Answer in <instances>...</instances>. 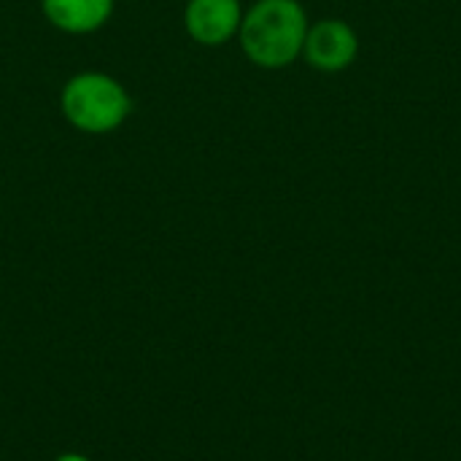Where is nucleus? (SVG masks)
Masks as SVG:
<instances>
[{
  "label": "nucleus",
  "instance_id": "7ed1b4c3",
  "mask_svg": "<svg viewBox=\"0 0 461 461\" xmlns=\"http://www.w3.org/2000/svg\"><path fill=\"white\" fill-rule=\"evenodd\" d=\"M243 22V11L238 0H186L184 27L192 41L203 46L227 43Z\"/></svg>",
  "mask_w": 461,
  "mask_h": 461
},
{
  "label": "nucleus",
  "instance_id": "20e7f679",
  "mask_svg": "<svg viewBox=\"0 0 461 461\" xmlns=\"http://www.w3.org/2000/svg\"><path fill=\"white\" fill-rule=\"evenodd\" d=\"M359 49L357 32L340 19H324L308 27L303 51L308 62L319 70H343L354 62Z\"/></svg>",
  "mask_w": 461,
  "mask_h": 461
},
{
  "label": "nucleus",
  "instance_id": "f257e3e1",
  "mask_svg": "<svg viewBox=\"0 0 461 461\" xmlns=\"http://www.w3.org/2000/svg\"><path fill=\"white\" fill-rule=\"evenodd\" d=\"M240 46L259 68H286L305 43L308 19L297 0H259L240 22Z\"/></svg>",
  "mask_w": 461,
  "mask_h": 461
},
{
  "label": "nucleus",
  "instance_id": "f03ea898",
  "mask_svg": "<svg viewBox=\"0 0 461 461\" xmlns=\"http://www.w3.org/2000/svg\"><path fill=\"white\" fill-rule=\"evenodd\" d=\"M59 108L68 124H73L78 132L105 135L127 122L132 100L113 76L86 70L68 78L59 95Z\"/></svg>",
  "mask_w": 461,
  "mask_h": 461
},
{
  "label": "nucleus",
  "instance_id": "423d86ee",
  "mask_svg": "<svg viewBox=\"0 0 461 461\" xmlns=\"http://www.w3.org/2000/svg\"><path fill=\"white\" fill-rule=\"evenodd\" d=\"M54 461H89L86 456H81V454H62V456H57Z\"/></svg>",
  "mask_w": 461,
  "mask_h": 461
},
{
  "label": "nucleus",
  "instance_id": "39448f33",
  "mask_svg": "<svg viewBox=\"0 0 461 461\" xmlns=\"http://www.w3.org/2000/svg\"><path fill=\"white\" fill-rule=\"evenodd\" d=\"M41 8L57 30L86 35L100 30L111 19L113 0H41Z\"/></svg>",
  "mask_w": 461,
  "mask_h": 461
}]
</instances>
